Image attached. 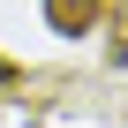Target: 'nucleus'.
Segmentation results:
<instances>
[{"instance_id":"nucleus-1","label":"nucleus","mask_w":128,"mask_h":128,"mask_svg":"<svg viewBox=\"0 0 128 128\" xmlns=\"http://www.w3.org/2000/svg\"><path fill=\"white\" fill-rule=\"evenodd\" d=\"M98 8H106V0H45V23H53L60 38H76V30L98 23Z\"/></svg>"}]
</instances>
